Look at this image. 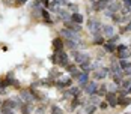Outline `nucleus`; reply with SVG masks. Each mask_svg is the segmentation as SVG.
Masks as SVG:
<instances>
[{
  "instance_id": "nucleus-1",
  "label": "nucleus",
  "mask_w": 131,
  "mask_h": 114,
  "mask_svg": "<svg viewBox=\"0 0 131 114\" xmlns=\"http://www.w3.org/2000/svg\"><path fill=\"white\" fill-rule=\"evenodd\" d=\"M60 38L62 39H68V41H77V42H81V38H80V35L77 32H72V30H69V29H60Z\"/></svg>"
},
{
  "instance_id": "nucleus-2",
  "label": "nucleus",
  "mask_w": 131,
  "mask_h": 114,
  "mask_svg": "<svg viewBox=\"0 0 131 114\" xmlns=\"http://www.w3.org/2000/svg\"><path fill=\"white\" fill-rule=\"evenodd\" d=\"M88 29H89V32H91L92 35L95 36V35H98V33H101V23H100V20H95V18H89L88 20Z\"/></svg>"
},
{
  "instance_id": "nucleus-3",
  "label": "nucleus",
  "mask_w": 131,
  "mask_h": 114,
  "mask_svg": "<svg viewBox=\"0 0 131 114\" xmlns=\"http://www.w3.org/2000/svg\"><path fill=\"white\" fill-rule=\"evenodd\" d=\"M121 8H122V3L115 0V2H112V3L107 6V9L104 11V15H105V17H110V18H112L115 14H118L119 11H121Z\"/></svg>"
},
{
  "instance_id": "nucleus-4",
  "label": "nucleus",
  "mask_w": 131,
  "mask_h": 114,
  "mask_svg": "<svg viewBox=\"0 0 131 114\" xmlns=\"http://www.w3.org/2000/svg\"><path fill=\"white\" fill-rule=\"evenodd\" d=\"M71 56L74 57L75 63H79V65H83V63H86V62H91V57H89V54H86V53H80L79 50L71 51Z\"/></svg>"
},
{
  "instance_id": "nucleus-5",
  "label": "nucleus",
  "mask_w": 131,
  "mask_h": 114,
  "mask_svg": "<svg viewBox=\"0 0 131 114\" xmlns=\"http://www.w3.org/2000/svg\"><path fill=\"white\" fill-rule=\"evenodd\" d=\"M108 75H110V68H105V66H101L100 69H96V71L92 72V77H93L95 81L104 80V78H107Z\"/></svg>"
},
{
  "instance_id": "nucleus-6",
  "label": "nucleus",
  "mask_w": 131,
  "mask_h": 114,
  "mask_svg": "<svg viewBox=\"0 0 131 114\" xmlns=\"http://www.w3.org/2000/svg\"><path fill=\"white\" fill-rule=\"evenodd\" d=\"M56 57H57V65H59L60 68H66V66L69 65V56H68L63 50L59 51V53H56Z\"/></svg>"
},
{
  "instance_id": "nucleus-7",
  "label": "nucleus",
  "mask_w": 131,
  "mask_h": 114,
  "mask_svg": "<svg viewBox=\"0 0 131 114\" xmlns=\"http://www.w3.org/2000/svg\"><path fill=\"white\" fill-rule=\"evenodd\" d=\"M18 98H20L23 102H26V104H35V102H36V98L32 95V92H30L29 89L27 90H21Z\"/></svg>"
},
{
  "instance_id": "nucleus-8",
  "label": "nucleus",
  "mask_w": 131,
  "mask_h": 114,
  "mask_svg": "<svg viewBox=\"0 0 131 114\" xmlns=\"http://www.w3.org/2000/svg\"><path fill=\"white\" fill-rule=\"evenodd\" d=\"M54 86L59 87V89L71 87V86H72V78H71V77H62V78H59V80L54 83Z\"/></svg>"
},
{
  "instance_id": "nucleus-9",
  "label": "nucleus",
  "mask_w": 131,
  "mask_h": 114,
  "mask_svg": "<svg viewBox=\"0 0 131 114\" xmlns=\"http://www.w3.org/2000/svg\"><path fill=\"white\" fill-rule=\"evenodd\" d=\"M105 101H107L110 108H116L118 107V95H116V92H107Z\"/></svg>"
},
{
  "instance_id": "nucleus-10",
  "label": "nucleus",
  "mask_w": 131,
  "mask_h": 114,
  "mask_svg": "<svg viewBox=\"0 0 131 114\" xmlns=\"http://www.w3.org/2000/svg\"><path fill=\"white\" fill-rule=\"evenodd\" d=\"M98 89V81H89L84 87H83V93L91 96V95H95V92Z\"/></svg>"
},
{
  "instance_id": "nucleus-11",
  "label": "nucleus",
  "mask_w": 131,
  "mask_h": 114,
  "mask_svg": "<svg viewBox=\"0 0 131 114\" xmlns=\"http://www.w3.org/2000/svg\"><path fill=\"white\" fill-rule=\"evenodd\" d=\"M101 35H104L107 39H110L113 35H115V29H113V26L103 24L101 26Z\"/></svg>"
},
{
  "instance_id": "nucleus-12",
  "label": "nucleus",
  "mask_w": 131,
  "mask_h": 114,
  "mask_svg": "<svg viewBox=\"0 0 131 114\" xmlns=\"http://www.w3.org/2000/svg\"><path fill=\"white\" fill-rule=\"evenodd\" d=\"M11 75H12V72H9L8 74V77L3 80V81H0L5 87H8V86H14V87H20V83L17 81V80H14V78H11Z\"/></svg>"
},
{
  "instance_id": "nucleus-13",
  "label": "nucleus",
  "mask_w": 131,
  "mask_h": 114,
  "mask_svg": "<svg viewBox=\"0 0 131 114\" xmlns=\"http://www.w3.org/2000/svg\"><path fill=\"white\" fill-rule=\"evenodd\" d=\"M75 80H77V83H79V87H81V89L91 81V80H89V74H86V72H80V75L77 77Z\"/></svg>"
},
{
  "instance_id": "nucleus-14",
  "label": "nucleus",
  "mask_w": 131,
  "mask_h": 114,
  "mask_svg": "<svg viewBox=\"0 0 131 114\" xmlns=\"http://www.w3.org/2000/svg\"><path fill=\"white\" fill-rule=\"evenodd\" d=\"M81 95H83V93H81ZM81 95H79V96H74V98H72V101H71V107H69V110H71V111H75V110H77V107H79L80 104L83 105V104L86 102L83 98H81Z\"/></svg>"
},
{
  "instance_id": "nucleus-15",
  "label": "nucleus",
  "mask_w": 131,
  "mask_h": 114,
  "mask_svg": "<svg viewBox=\"0 0 131 114\" xmlns=\"http://www.w3.org/2000/svg\"><path fill=\"white\" fill-rule=\"evenodd\" d=\"M66 72H68V74H69V77H71V78H77V77L80 75V72H81V71H79V68H77V66H75V65H68V66H66Z\"/></svg>"
},
{
  "instance_id": "nucleus-16",
  "label": "nucleus",
  "mask_w": 131,
  "mask_h": 114,
  "mask_svg": "<svg viewBox=\"0 0 131 114\" xmlns=\"http://www.w3.org/2000/svg\"><path fill=\"white\" fill-rule=\"evenodd\" d=\"M63 39L60 38H56V39H53V50H54V53H59V51H62L63 50Z\"/></svg>"
},
{
  "instance_id": "nucleus-17",
  "label": "nucleus",
  "mask_w": 131,
  "mask_h": 114,
  "mask_svg": "<svg viewBox=\"0 0 131 114\" xmlns=\"http://www.w3.org/2000/svg\"><path fill=\"white\" fill-rule=\"evenodd\" d=\"M63 45H65L68 50L74 51V50H79V47L81 45V42H77V41H68V39H63Z\"/></svg>"
},
{
  "instance_id": "nucleus-18",
  "label": "nucleus",
  "mask_w": 131,
  "mask_h": 114,
  "mask_svg": "<svg viewBox=\"0 0 131 114\" xmlns=\"http://www.w3.org/2000/svg\"><path fill=\"white\" fill-rule=\"evenodd\" d=\"M20 111H21V114H32L35 111V105H33V104H26V102H23V105L20 107Z\"/></svg>"
},
{
  "instance_id": "nucleus-19",
  "label": "nucleus",
  "mask_w": 131,
  "mask_h": 114,
  "mask_svg": "<svg viewBox=\"0 0 131 114\" xmlns=\"http://www.w3.org/2000/svg\"><path fill=\"white\" fill-rule=\"evenodd\" d=\"M57 20L59 21H71V14L69 12H66L65 9H59L57 11Z\"/></svg>"
},
{
  "instance_id": "nucleus-20",
  "label": "nucleus",
  "mask_w": 131,
  "mask_h": 114,
  "mask_svg": "<svg viewBox=\"0 0 131 114\" xmlns=\"http://www.w3.org/2000/svg\"><path fill=\"white\" fill-rule=\"evenodd\" d=\"M63 26H65V29H69V30H72V32H77V33L81 32V24H75V23H72V21H65Z\"/></svg>"
},
{
  "instance_id": "nucleus-21",
  "label": "nucleus",
  "mask_w": 131,
  "mask_h": 114,
  "mask_svg": "<svg viewBox=\"0 0 131 114\" xmlns=\"http://www.w3.org/2000/svg\"><path fill=\"white\" fill-rule=\"evenodd\" d=\"M41 17H42V20H44V23H45V24H48V26H53V24H54V21H53L51 17H50V12H48L45 8L42 9V12H41Z\"/></svg>"
},
{
  "instance_id": "nucleus-22",
  "label": "nucleus",
  "mask_w": 131,
  "mask_h": 114,
  "mask_svg": "<svg viewBox=\"0 0 131 114\" xmlns=\"http://www.w3.org/2000/svg\"><path fill=\"white\" fill-rule=\"evenodd\" d=\"M95 111H96V105H92L89 102L83 104V113L84 114H93Z\"/></svg>"
},
{
  "instance_id": "nucleus-23",
  "label": "nucleus",
  "mask_w": 131,
  "mask_h": 114,
  "mask_svg": "<svg viewBox=\"0 0 131 114\" xmlns=\"http://www.w3.org/2000/svg\"><path fill=\"white\" fill-rule=\"evenodd\" d=\"M71 21H72V23H75V24H81V23L84 21V17H83L81 14H79V12L71 14Z\"/></svg>"
},
{
  "instance_id": "nucleus-24",
  "label": "nucleus",
  "mask_w": 131,
  "mask_h": 114,
  "mask_svg": "<svg viewBox=\"0 0 131 114\" xmlns=\"http://www.w3.org/2000/svg\"><path fill=\"white\" fill-rule=\"evenodd\" d=\"M130 104H131V98H130V96H125V98H118V107L125 108V107H128Z\"/></svg>"
},
{
  "instance_id": "nucleus-25",
  "label": "nucleus",
  "mask_w": 131,
  "mask_h": 114,
  "mask_svg": "<svg viewBox=\"0 0 131 114\" xmlns=\"http://www.w3.org/2000/svg\"><path fill=\"white\" fill-rule=\"evenodd\" d=\"M107 86L105 84H103V86H98V89H96V92H95V95L96 96H100V98H103V96H105L107 95Z\"/></svg>"
},
{
  "instance_id": "nucleus-26",
  "label": "nucleus",
  "mask_w": 131,
  "mask_h": 114,
  "mask_svg": "<svg viewBox=\"0 0 131 114\" xmlns=\"http://www.w3.org/2000/svg\"><path fill=\"white\" fill-rule=\"evenodd\" d=\"M118 59L119 60H128L130 59V50L127 48L124 51H118Z\"/></svg>"
},
{
  "instance_id": "nucleus-27",
  "label": "nucleus",
  "mask_w": 131,
  "mask_h": 114,
  "mask_svg": "<svg viewBox=\"0 0 131 114\" xmlns=\"http://www.w3.org/2000/svg\"><path fill=\"white\" fill-rule=\"evenodd\" d=\"M104 50L107 53H115L116 51V44H112V42H104Z\"/></svg>"
},
{
  "instance_id": "nucleus-28",
  "label": "nucleus",
  "mask_w": 131,
  "mask_h": 114,
  "mask_svg": "<svg viewBox=\"0 0 131 114\" xmlns=\"http://www.w3.org/2000/svg\"><path fill=\"white\" fill-rule=\"evenodd\" d=\"M93 44H95V45H104V36H103L101 33L95 35V36H93Z\"/></svg>"
},
{
  "instance_id": "nucleus-29",
  "label": "nucleus",
  "mask_w": 131,
  "mask_h": 114,
  "mask_svg": "<svg viewBox=\"0 0 131 114\" xmlns=\"http://www.w3.org/2000/svg\"><path fill=\"white\" fill-rule=\"evenodd\" d=\"M68 93H69V96L71 98H74V96H79V95H81V92H80V87H69V90H68Z\"/></svg>"
},
{
  "instance_id": "nucleus-30",
  "label": "nucleus",
  "mask_w": 131,
  "mask_h": 114,
  "mask_svg": "<svg viewBox=\"0 0 131 114\" xmlns=\"http://www.w3.org/2000/svg\"><path fill=\"white\" fill-rule=\"evenodd\" d=\"M89 104H92V105H100V96H96V95H91V96H89Z\"/></svg>"
},
{
  "instance_id": "nucleus-31",
  "label": "nucleus",
  "mask_w": 131,
  "mask_h": 114,
  "mask_svg": "<svg viewBox=\"0 0 131 114\" xmlns=\"http://www.w3.org/2000/svg\"><path fill=\"white\" fill-rule=\"evenodd\" d=\"M50 114H63V110L57 105H51L50 107Z\"/></svg>"
},
{
  "instance_id": "nucleus-32",
  "label": "nucleus",
  "mask_w": 131,
  "mask_h": 114,
  "mask_svg": "<svg viewBox=\"0 0 131 114\" xmlns=\"http://www.w3.org/2000/svg\"><path fill=\"white\" fill-rule=\"evenodd\" d=\"M39 86H44V87H51V86H54V81L53 80H42V81H39Z\"/></svg>"
},
{
  "instance_id": "nucleus-33",
  "label": "nucleus",
  "mask_w": 131,
  "mask_h": 114,
  "mask_svg": "<svg viewBox=\"0 0 131 114\" xmlns=\"http://www.w3.org/2000/svg\"><path fill=\"white\" fill-rule=\"evenodd\" d=\"M121 86H122V89L128 90L130 89V86H131V78H125V80H122V81H121Z\"/></svg>"
},
{
  "instance_id": "nucleus-34",
  "label": "nucleus",
  "mask_w": 131,
  "mask_h": 114,
  "mask_svg": "<svg viewBox=\"0 0 131 114\" xmlns=\"http://www.w3.org/2000/svg\"><path fill=\"white\" fill-rule=\"evenodd\" d=\"M45 110H47V105H45V104H41L39 107L35 108V114H44Z\"/></svg>"
},
{
  "instance_id": "nucleus-35",
  "label": "nucleus",
  "mask_w": 131,
  "mask_h": 114,
  "mask_svg": "<svg viewBox=\"0 0 131 114\" xmlns=\"http://www.w3.org/2000/svg\"><path fill=\"white\" fill-rule=\"evenodd\" d=\"M66 6H68V8H69V11H71V12H72V14L79 12V6H77V5H75V3H68V5H66Z\"/></svg>"
},
{
  "instance_id": "nucleus-36",
  "label": "nucleus",
  "mask_w": 131,
  "mask_h": 114,
  "mask_svg": "<svg viewBox=\"0 0 131 114\" xmlns=\"http://www.w3.org/2000/svg\"><path fill=\"white\" fill-rule=\"evenodd\" d=\"M112 20H113L116 24H122V15H119V14H115V15L112 17Z\"/></svg>"
},
{
  "instance_id": "nucleus-37",
  "label": "nucleus",
  "mask_w": 131,
  "mask_h": 114,
  "mask_svg": "<svg viewBox=\"0 0 131 114\" xmlns=\"http://www.w3.org/2000/svg\"><path fill=\"white\" fill-rule=\"evenodd\" d=\"M116 93H118V98H125V96H128V90H125V89H119Z\"/></svg>"
},
{
  "instance_id": "nucleus-38",
  "label": "nucleus",
  "mask_w": 131,
  "mask_h": 114,
  "mask_svg": "<svg viewBox=\"0 0 131 114\" xmlns=\"http://www.w3.org/2000/svg\"><path fill=\"white\" fill-rule=\"evenodd\" d=\"M0 114H15V113H14V110H11V108L2 107V108H0Z\"/></svg>"
},
{
  "instance_id": "nucleus-39",
  "label": "nucleus",
  "mask_w": 131,
  "mask_h": 114,
  "mask_svg": "<svg viewBox=\"0 0 131 114\" xmlns=\"http://www.w3.org/2000/svg\"><path fill=\"white\" fill-rule=\"evenodd\" d=\"M118 63H119V66H121L122 69H125V68H128V66H130L131 62H128V60H118Z\"/></svg>"
},
{
  "instance_id": "nucleus-40",
  "label": "nucleus",
  "mask_w": 131,
  "mask_h": 114,
  "mask_svg": "<svg viewBox=\"0 0 131 114\" xmlns=\"http://www.w3.org/2000/svg\"><path fill=\"white\" fill-rule=\"evenodd\" d=\"M101 110H107L108 108V104H107V101H103V102H100V105H98Z\"/></svg>"
},
{
  "instance_id": "nucleus-41",
  "label": "nucleus",
  "mask_w": 131,
  "mask_h": 114,
  "mask_svg": "<svg viewBox=\"0 0 131 114\" xmlns=\"http://www.w3.org/2000/svg\"><path fill=\"white\" fill-rule=\"evenodd\" d=\"M118 41H119V35H113L112 38L108 39V42H112V44H116Z\"/></svg>"
},
{
  "instance_id": "nucleus-42",
  "label": "nucleus",
  "mask_w": 131,
  "mask_h": 114,
  "mask_svg": "<svg viewBox=\"0 0 131 114\" xmlns=\"http://www.w3.org/2000/svg\"><path fill=\"white\" fill-rule=\"evenodd\" d=\"M29 0H14V3H15V6H21V5H24L27 3Z\"/></svg>"
},
{
  "instance_id": "nucleus-43",
  "label": "nucleus",
  "mask_w": 131,
  "mask_h": 114,
  "mask_svg": "<svg viewBox=\"0 0 131 114\" xmlns=\"http://www.w3.org/2000/svg\"><path fill=\"white\" fill-rule=\"evenodd\" d=\"M6 93H8V90H6V87H5V86H3V84L0 83V95H6Z\"/></svg>"
},
{
  "instance_id": "nucleus-44",
  "label": "nucleus",
  "mask_w": 131,
  "mask_h": 114,
  "mask_svg": "<svg viewBox=\"0 0 131 114\" xmlns=\"http://www.w3.org/2000/svg\"><path fill=\"white\" fill-rule=\"evenodd\" d=\"M54 2H56L59 6H66V5H68V2H66V0H54Z\"/></svg>"
},
{
  "instance_id": "nucleus-45",
  "label": "nucleus",
  "mask_w": 131,
  "mask_h": 114,
  "mask_svg": "<svg viewBox=\"0 0 131 114\" xmlns=\"http://www.w3.org/2000/svg\"><path fill=\"white\" fill-rule=\"evenodd\" d=\"M104 2H107V3L110 5V3H112V2H115V0H104Z\"/></svg>"
},
{
  "instance_id": "nucleus-46",
  "label": "nucleus",
  "mask_w": 131,
  "mask_h": 114,
  "mask_svg": "<svg viewBox=\"0 0 131 114\" xmlns=\"http://www.w3.org/2000/svg\"><path fill=\"white\" fill-rule=\"evenodd\" d=\"M2 104H3V101H2V99H0V108H2Z\"/></svg>"
},
{
  "instance_id": "nucleus-47",
  "label": "nucleus",
  "mask_w": 131,
  "mask_h": 114,
  "mask_svg": "<svg viewBox=\"0 0 131 114\" xmlns=\"http://www.w3.org/2000/svg\"><path fill=\"white\" fill-rule=\"evenodd\" d=\"M128 93H131V86H130V89H128Z\"/></svg>"
},
{
  "instance_id": "nucleus-48",
  "label": "nucleus",
  "mask_w": 131,
  "mask_h": 114,
  "mask_svg": "<svg viewBox=\"0 0 131 114\" xmlns=\"http://www.w3.org/2000/svg\"><path fill=\"white\" fill-rule=\"evenodd\" d=\"M128 48H130V50H131V42H130V47H128Z\"/></svg>"
}]
</instances>
